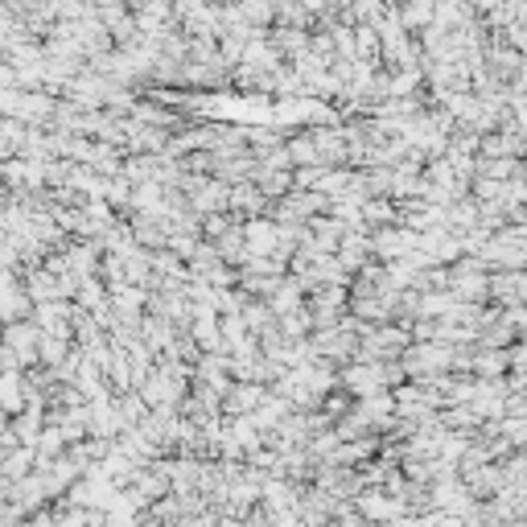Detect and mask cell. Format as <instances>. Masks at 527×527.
Wrapping results in <instances>:
<instances>
[{
  "label": "cell",
  "mask_w": 527,
  "mask_h": 527,
  "mask_svg": "<svg viewBox=\"0 0 527 527\" xmlns=\"http://www.w3.org/2000/svg\"><path fill=\"white\" fill-rule=\"evenodd\" d=\"M350 503H355V511H359V519L363 523H392V519H400V515H408V507L396 499V495H388V490H383V486H363L359 490V495L355 499H350Z\"/></svg>",
  "instance_id": "cell-1"
},
{
  "label": "cell",
  "mask_w": 527,
  "mask_h": 527,
  "mask_svg": "<svg viewBox=\"0 0 527 527\" xmlns=\"http://www.w3.org/2000/svg\"><path fill=\"white\" fill-rule=\"evenodd\" d=\"M264 383H248V379H231L227 383V392H223V400H219V412L223 416H248V412H256V404L264 400Z\"/></svg>",
  "instance_id": "cell-2"
},
{
  "label": "cell",
  "mask_w": 527,
  "mask_h": 527,
  "mask_svg": "<svg viewBox=\"0 0 527 527\" xmlns=\"http://www.w3.org/2000/svg\"><path fill=\"white\" fill-rule=\"evenodd\" d=\"M33 445H13V449H0V482H17L33 470Z\"/></svg>",
  "instance_id": "cell-3"
},
{
  "label": "cell",
  "mask_w": 527,
  "mask_h": 527,
  "mask_svg": "<svg viewBox=\"0 0 527 527\" xmlns=\"http://www.w3.org/2000/svg\"><path fill=\"white\" fill-rule=\"evenodd\" d=\"M25 408V371H0V412L17 416Z\"/></svg>",
  "instance_id": "cell-4"
},
{
  "label": "cell",
  "mask_w": 527,
  "mask_h": 527,
  "mask_svg": "<svg viewBox=\"0 0 527 527\" xmlns=\"http://www.w3.org/2000/svg\"><path fill=\"white\" fill-rule=\"evenodd\" d=\"M252 182H256V190H260L268 202H272V198H285V194L293 190V169H260V165H256Z\"/></svg>",
  "instance_id": "cell-5"
},
{
  "label": "cell",
  "mask_w": 527,
  "mask_h": 527,
  "mask_svg": "<svg viewBox=\"0 0 527 527\" xmlns=\"http://www.w3.org/2000/svg\"><path fill=\"white\" fill-rule=\"evenodd\" d=\"M70 346L75 342H66V338H54V334H38V367L46 371H58L70 355Z\"/></svg>",
  "instance_id": "cell-6"
},
{
  "label": "cell",
  "mask_w": 527,
  "mask_h": 527,
  "mask_svg": "<svg viewBox=\"0 0 527 527\" xmlns=\"http://www.w3.org/2000/svg\"><path fill=\"white\" fill-rule=\"evenodd\" d=\"M33 313V301H29V293L17 285V289H9V293H0V326L5 322H25Z\"/></svg>",
  "instance_id": "cell-7"
},
{
  "label": "cell",
  "mask_w": 527,
  "mask_h": 527,
  "mask_svg": "<svg viewBox=\"0 0 527 527\" xmlns=\"http://www.w3.org/2000/svg\"><path fill=\"white\" fill-rule=\"evenodd\" d=\"M285 153H289L293 169H301V165H322L318 149H313V140H309V128H301L297 136H285Z\"/></svg>",
  "instance_id": "cell-8"
},
{
  "label": "cell",
  "mask_w": 527,
  "mask_h": 527,
  "mask_svg": "<svg viewBox=\"0 0 527 527\" xmlns=\"http://www.w3.org/2000/svg\"><path fill=\"white\" fill-rule=\"evenodd\" d=\"M383 5H388V9H392V5H400V0H383Z\"/></svg>",
  "instance_id": "cell-9"
}]
</instances>
